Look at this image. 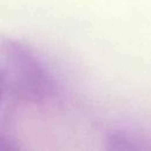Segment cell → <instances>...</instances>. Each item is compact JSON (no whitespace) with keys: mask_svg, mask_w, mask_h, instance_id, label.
Wrapping results in <instances>:
<instances>
[{"mask_svg":"<svg viewBox=\"0 0 151 151\" xmlns=\"http://www.w3.org/2000/svg\"><path fill=\"white\" fill-rule=\"evenodd\" d=\"M48 68L27 47L0 38V149L9 123L19 113L60 97Z\"/></svg>","mask_w":151,"mask_h":151,"instance_id":"6da1fadb","label":"cell"}]
</instances>
